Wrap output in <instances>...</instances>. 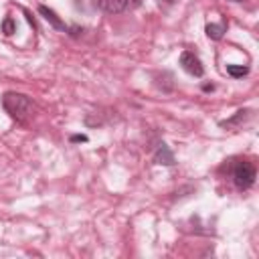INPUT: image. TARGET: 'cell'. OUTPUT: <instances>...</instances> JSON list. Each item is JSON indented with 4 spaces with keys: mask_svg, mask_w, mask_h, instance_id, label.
I'll return each instance as SVG.
<instances>
[{
    "mask_svg": "<svg viewBox=\"0 0 259 259\" xmlns=\"http://www.w3.org/2000/svg\"><path fill=\"white\" fill-rule=\"evenodd\" d=\"M71 142H87V136H73Z\"/></svg>",
    "mask_w": 259,
    "mask_h": 259,
    "instance_id": "obj_11",
    "label": "cell"
},
{
    "mask_svg": "<svg viewBox=\"0 0 259 259\" xmlns=\"http://www.w3.org/2000/svg\"><path fill=\"white\" fill-rule=\"evenodd\" d=\"M255 176H257V170L251 162L247 160H239L235 166H233V182L239 190H247L255 184Z\"/></svg>",
    "mask_w": 259,
    "mask_h": 259,
    "instance_id": "obj_2",
    "label": "cell"
},
{
    "mask_svg": "<svg viewBox=\"0 0 259 259\" xmlns=\"http://www.w3.org/2000/svg\"><path fill=\"white\" fill-rule=\"evenodd\" d=\"M2 107H4V111H6L12 119H16V121L28 119L30 113H32V109H34L32 99H30L28 95L16 93V91H6V93L2 95Z\"/></svg>",
    "mask_w": 259,
    "mask_h": 259,
    "instance_id": "obj_1",
    "label": "cell"
},
{
    "mask_svg": "<svg viewBox=\"0 0 259 259\" xmlns=\"http://www.w3.org/2000/svg\"><path fill=\"white\" fill-rule=\"evenodd\" d=\"M231 2H245V0H231Z\"/></svg>",
    "mask_w": 259,
    "mask_h": 259,
    "instance_id": "obj_13",
    "label": "cell"
},
{
    "mask_svg": "<svg viewBox=\"0 0 259 259\" xmlns=\"http://www.w3.org/2000/svg\"><path fill=\"white\" fill-rule=\"evenodd\" d=\"M249 109H241V111H237V115H233L231 119H227V121H221V125L223 127H233V125H237V123H241L243 119H247L249 117Z\"/></svg>",
    "mask_w": 259,
    "mask_h": 259,
    "instance_id": "obj_8",
    "label": "cell"
},
{
    "mask_svg": "<svg viewBox=\"0 0 259 259\" xmlns=\"http://www.w3.org/2000/svg\"><path fill=\"white\" fill-rule=\"evenodd\" d=\"M227 73L231 77H245L249 73V67H245V65H227Z\"/></svg>",
    "mask_w": 259,
    "mask_h": 259,
    "instance_id": "obj_9",
    "label": "cell"
},
{
    "mask_svg": "<svg viewBox=\"0 0 259 259\" xmlns=\"http://www.w3.org/2000/svg\"><path fill=\"white\" fill-rule=\"evenodd\" d=\"M38 12H40V14L45 16V20H47V22H51V26H53V28H57V30H63V32H69V34H77V32L81 30L79 26H67V24L57 16V12H55L53 8H47L45 4H40V6H38Z\"/></svg>",
    "mask_w": 259,
    "mask_h": 259,
    "instance_id": "obj_4",
    "label": "cell"
},
{
    "mask_svg": "<svg viewBox=\"0 0 259 259\" xmlns=\"http://www.w3.org/2000/svg\"><path fill=\"white\" fill-rule=\"evenodd\" d=\"M180 67H182L188 75H192V77H202V75H204L202 63H200V59H198L192 51H184V53L180 55Z\"/></svg>",
    "mask_w": 259,
    "mask_h": 259,
    "instance_id": "obj_3",
    "label": "cell"
},
{
    "mask_svg": "<svg viewBox=\"0 0 259 259\" xmlns=\"http://www.w3.org/2000/svg\"><path fill=\"white\" fill-rule=\"evenodd\" d=\"M156 2H158L160 6H170V4H174L176 0H156Z\"/></svg>",
    "mask_w": 259,
    "mask_h": 259,
    "instance_id": "obj_12",
    "label": "cell"
},
{
    "mask_svg": "<svg viewBox=\"0 0 259 259\" xmlns=\"http://www.w3.org/2000/svg\"><path fill=\"white\" fill-rule=\"evenodd\" d=\"M206 36L208 38H212V40H219V38H223V34H225V30H227V26H225V22H221V24H206Z\"/></svg>",
    "mask_w": 259,
    "mask_h": 259,
    "instance_id": "obj_7",
    "label": "cell"
},
{
    "mask_svg": "<svg viewBox=\"0 0 259 259\" xmlns=\"http://www.w3.org/2000/svg\"><path fill=\"white\" fill-rule=\"evenodd\" d=\"M14 30H16V22H14L10 16H6V18L2 20V32H4V34H12Z\"/></svg>",
    "mask_w": 259,
    "mask_h": 259,
    "instance_id": "obj_10",
    "label": "cell"
},
{
    "mask_svg": "<svg viewBox=\"0 0 259 259\" xmlns=\"http://www.w3.org/2000/svg\"><path fill=\"white\" fill-rule=\"evenodd\" d=\"M127 2H130V0H97L99 8H101L103 12H107V14H117V12L125 10Z\"/></svg>",
    "mask_w": 259,
    "mask_h": 259,
    "instance_id": "obj_6",
    "label": "cell"
},
{
    "mask_svg": "<svg viewBox=\"0 0 259 259\" xmlns=\"http://www.w3.org/2000/svg\"><path fill=\"white\" fill-rule=\"evenodd\" d=\"M154 162H156V164H162V166H174L176 158H174L172 150L168 148V144L160 142V144L156 146V150H154Z\"/></svg>",
    "mask_w": 259,
    "mask_h": 259,
    "instance_id": "obj_5",
    "label": "cell"
}]
</instances>
